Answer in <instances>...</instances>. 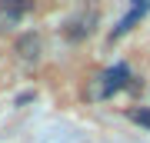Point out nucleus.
<instances>
[{
	"label": "nucleus",
	"mask_w": 150,
	"mask_h": 143,
	"mask_svg": "<svg viewBox=\"0 0 150 143\" xmlns=\"http://www.w3.org/2000/svg\"><path fill=\"white\" fill-rule=\"evenodd\" d=\"M130 120L140 123V127H147L150 130V110H130Z\"/></svg>",
	"instance_id": "39448f33"
},
{
	"label": "nucleus",
	"mask_w": 150,
	"mask_h": 143,
	"mask_svg": "<svg viewBox=\"0 0 150 143\" xmlns=\"http://www.w3.org/2000/svg\"><path fill=\"white\" fill-rule=\"evenodd\" d=\"M144 13H147V4L134 7V10H130V13H127V17H123V20H120V27H117V30H113V37H120V33H127L130 27H134V23L140 20V17H144Z\"/></svg>",
	"instance_id": "20e7f679"
},
{
	"label": "nucleus",
	"mask_w": 150,
	"mask_h": 143,
	"mask_svg": "<svg viewBox=\"0 0 150 143\" xmlns=\"http://www.w3.org/2000/svg\"><path fill=\"white\" fill-rule=\"evenodd\" d=\"M100 80H103V93L123 90V87H127V80H130V70H127V63H117L113 70H107V73H103Z\"/></svg>",
	"instance_id": "7ed1b4c3"
},
{
	"label": "nucleus",
	"mask_w": 150,
	"mask_h": 143,
	"mask_svg": "<svg viewBox=\"0 0 150 143\" xmlns=\"http://www.w3.org/2000/svg\"><path fill=\"white\" fill-rule=\"evenodd\" d=\"M97 20H100V13L93 10H87V7H80L77 13H70L67 20H64V37L67 40H87L93 33V27H97Z\"/></svg>",
	"instance_id": "f257e3e1"
},
{
	"label": "nucleus",
	"mask_w": 150,
	"mask_h": 143,
	"mask_svg": "<svg viewBox=\"0 0 150 143\" xmlns=\"http://www.w3.org/2000/svg\"><path fill=\"white\" fill-rule=\"evenodd\" d=\"M40 53H43L40 33H23V37L17 40V57H20L23 63H40Z\"/></svg>",
	"instance_id": "f03ea898"
}]
</instances>
